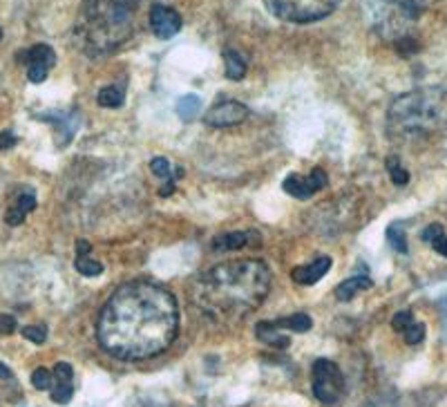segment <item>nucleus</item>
I'll use <instances>...</instances> for the list:
<instances>
[{
    "label": "nucleus",
    "instance_id": "nucleus-1",
    "mask_svg": "<svg viewBox=\"0 0 447 407\" xmlns=\"http://www.w3.org/2000/svg\"><path fill=\"white\" fill-rule=\"evenodd\" d=\"M179 329L175 295L153 282L119 286L101 311L97 338L119 360H146L173 345Z\"/></svg>",
    "mask_w": 447,
    "mask_h": 407
},
{
    "label": "nucleus",
    "instance_id": "nucleus-2",
    "mask_svg": "<svg viewBox=\"0 0 447 407\" xmlns=\"http://www.w3.org/2000/svg\"><path fill=\"white\" fill-rule=\"evenodd\" d=\"M271 289V271L262 260H231L199 273L190 298L213 318L235 320L262 304Z\"/></svg>",
    "mask_w": 447,
    "mask_h": 407
},
{
    "label": "nucleus",
    "instance_id": "nucleus-3",
    "mask_svg": "<svg viewBox=\"0 0 447 407\" xmlns=\"http://www.w3.org/2000/svg\"><path fill=\"white\" fill-rule=\"evenodd\" d=\"M143 0H83L74 38L90 56H105L121 47L137 27Z\"/></svg>",
    "mask_w": 447,
    "mask_h": 407
},
{
    "label": "nucleus",
    "instance_id": "nucleus-4",
    "mask_svg": "<svg viewBox=\"0 0 447 407\" xmlns=\"http://www.w3.org/2000/svg\"><path fill=\"white\" fill-rule=\"evenodd\" d=\"M389 130L429 134L447 128V88H420L398 97L389 108Z\"/></svg>",
    "mask_w": 447,
    "mask_h": 407
},
{
    "label": "nucleus",
    "instance_id": "nucleus-5",
    "mask_svg": "<svg viewBox=\"0 0 447 407\" xmlns=\"http://www.w3.org/2000/svg\"><path fill=\"white\" fill-rule=\"evenodd\" d=\"M264 5L275 18L302 25L327 18L340 0H264Z\"/></svg>",
    "mask_w": 447,
    "mask_h": 407
},
{
    "label": "nucleus",
    "instance_id": "nucleus-6",
    "mask_svg": "<svg viewBox=\"0 0 447 407\" xmlns=\"http://www.w3.org/2000/svg\"><path fill=\"white\" fill-rule=\"evenodd\" d=\"M311 387L322 405H335L344 394V376L333 360L318 358L311 369Z\"/></svg>",
    "mask_w": 447,
    "mask_h": 407
},
{
    "label": "nucleus",
    "instance_id": "nucleus-7",
    "mask_svg": "<svg viewBox=\"0 0 447 407\" xmlns=\"http://www.w3.org/2000/svg\"><path fill=\"white\" fill-rule=\"evenodd\" d=\"M329 184V177L322 168H314L307 177L305 175H298V173H291L286 180L282 182V188L291 195L295 199H309L311 195H316L318 190H322L324 186Z\"/></svg>",
    "mask_w": 447,
    "mask_h": 407
},
{
    "label": "nucleus",
    "instance_id": "nucleus-8",
    "mask_svg": "<svg viewBox=\"0 0 447 407\" xmlns=\"http://www.w3.org/2000/svg\"><path fill=\"white\" fill-rule=\"evenodd\" d=\"M23 58H25L23 63L27 65V79L31 83H43L47 79L49 70H52L54 63H56L54 49L49 45H43V43L29 47L27 52L23 54Z\"/></svg>",
    "mask_w": 447,
    "mask_h": 407
},
{
    "label": "nucleus",
    "instance_id": "nucleus-9",
    "mask_svg": "<svg viewBox=\"0 0 447 407\" xmlns=\"http://www.w3.org/2000/svg\"><path fill=\"white\" fill-rule=\"evenodd\" d=\"M248 116L246 106H242L240 101H219L208 110L206 123L210 128H231V125L242 123Z\"/></svg>",
    "mask_w": 447,
    "mask_h": 407
},
{
    "label": "nucleus",
    "instance_id": "nucleus-10",
    "mask_svg": "<svg viewBox=\"0 0 447 407\" xmlns=\"http://www.w3.org/2000/svg\"><path fill=\"white\" fill-rule=\"evenodd\" d=\"M181 16L173 7H166V5H153L150 7V27H153L155 36L168 40L179 34L181 29Z\"/></svg>",
    "mask_w": 447,
    "mask_h": 407
},
{
    "label": "nucleus",
    "instance_id": "nucleus-11",
    "mask_svg": "<svg viewBox=\"0 0 447 407\" xmlns=\"http://www.w3.org/2000/svg\"><path fill=\"white\" fill-rule=\"evenodd\" d=\"M54 385H52V401L58 405H67L74 396V369L70 362H56L54 367Z\"/></svg>",
    "mask_w": 447,
    "mask_h": 407
},
{
    "label": "nucleus",
    "instance_id": "nucleus-12",
    "mask_svg": "<svg viewBox=\"0 0 447 407\" xmlns=\"http://www.w3.org/2000/svg\"><path fill=\"white\" fill-rule=\"evenodd\" d=\"M329 269H331V258L320 256V258H316L314 262H309V264H305V267L293 269L291 271V278L298 284L309 286V284H316L318 280H322V275L327 273Z\"/></svg>",
    "mask_w": 447,
    "mask_h": 407
},
{
    "label": "nucleus",
    "instance_id": "nucleus-13",
    "mask_svg": "<svg viewBox=\"0 0 447 407\" xmlns=\"http://www.w3.org/2000/svg\"><path fill=\"white\" fill-rule=\"evenodd\" d=\"M36 208V195L34 193H23L18 199H16L10 208H7L5 213V222L10 226H18L25 222V217H27L31 210Z\"/></svg>",
    "mask_w": 447,
    "mask_h": 407
},
{
    "label": "nucleus",
    "instance_id": "nucleus-14",
    "mask_svg": "<svg viewBox=\"0 0 447 407\" xmlns=\"http://www.w3.org/2000/svg\"><path fill=\"white\" fill-rule=\"evenodd\" d=\"M255 334H257L259 341L275 347V349H286V347L291 345V338L286 336L275 322H259V325L255 327Z\"/></svg>",
    "mask_w": 447,
    "mask_h": 407
},
{
    "label": "nucleus",
    "instance_id": "nucleus-15",
    "mask_svg": "<svg viewBox=\"0 0 447 407\" xmlns=\"http://www.w3.org/2000/svg\"><path fill=\"white\" fill-rule=\"evenodd\" d=\"M371 284L374 282H371L367 275H351L335 286V298H338L340 302H349L351 298H356L360 291L371 289Z\"/></svg>",
    "mask_w": 447,
    "mask_h": 407
},
{
    "label": "nucleus",
    "instance_id": "nucleus-16",
    "mask_svg": "<svg viewBox=\"0 0 447 407\" xmlns=\"http://www.w3.org/2000/svg\"><path fill=\"white\" fill-rule=\"evenodd\" d=\"M45 119H49V121H54L56 123V132H58V137H56V146H67V143L72 141L74 137V130L79 128V116L77 114H47Z\"/></svg>",
    "mask_w": 447,
    "mask_h": 407
},
{
    "label": "nucleus",
    "instance_id": "nucleus-17",
    "mask_svg": "<svg viewBox=\"0 0 447 407\" xmlns=\"http://www.w3.org/2000/svg\"><path fill=\"white\" fill-rule=\"evenodd\" d=\"M224 70L231 81H242L246 74V61L238 49H226L224 52Z\"/></svg>",
    "mask_w": 447,
    "mask_h": 407
},
{
    "label": "nucleus",
    "instance_id": "nucleus-18",
    "mask_svg": "<svg viewBox=\"0 0 447 407\" xmlns=\"http://www.w3.org/2000/svg\"><path fill=\"white\" fill-rule=\"evenodd\" d=\"M248 235L251 233H226V235H217L213 240V247L217 251H240L244 247H248Z\"/></svg>",
    "mask_w": 447,
    "mask_h": 407
},
{
    "label": "nucleus",
    "instance_id": "nucleus-19",
    "mask_svg": "<svg viewBox=\"0 0 447 407\" xmlns=\"http://www.w3.org/2000/svg\"><path fill=\"white\" fill-rule=\"evenodd\" d=\"M275 325L282 329V332H295V334H307L311 329V318L307 313H293L289 318H282V320H275Z\"/></svg>",
    "mask_w": 447,
    "mask_h": 407
},
{
    "label": "nucleus",
    "instance_id": "nucleus-20",
    "mask_svg": "<svg viewBox=\"0 0 447 407\" xmlns=\"http://www.w3.org/2000/svg\"><path fill=\"white\" fill-rule=\"evenodd\" d=\"M201 110V99L195 97V95H188L183 97L179 103H177V114H179L183 121H192Z\"/></svg>",
    "mask_w": 447,
    "mask_h": 407
},
{
    "label": "nucleus",
    "instance_id": "nucleus-21",
    "mask_svg": "<svg viewBox=\"0 0 447 407\" xmlns=\"http://www.w3.org/2000/svg\"><path fill=\"white\" fill-rule=\"evenodd\" d=\"M97 101H99L101 108H121L123 106V92L119 88H114V86L101 88Z\"/></svg>",
    "mask_w": 447,
    "mask_h": 407
},
{
    "label": "nucleus",
    "instance_id": "nucleus-22",
    "mask_svg": "<svg viewBox=\"0 0 447 407\" xmlns=\"http://www.w3.org/2000/svg\"><path fill=\"white\" fill-rule=\"evenodd\" d=\"M387 240H389L394 251L407 253V235H405V226L400 222H396V224H392L389 228H387Z\"/></svg>",
    "mask_w": 447,
    "mask_h": 407
},
{
    "label": "nucleus",
    "instance_id": "nucleus-23",
    "mask_svg": "<svg viewBox=\"0 0 447 407\" xmlns=\"http://www.w3.org/2000/svg\"><path fill=\"white\" fill-rule=\"evenodd\" d=\"M74 269L79 271L81 275H86V278H97L103 273V264L97 260H90L88 256L86 258H77V262H74Z\"/></svg>",
    "mask_w": 447,
    "mask_h": 407
},
{
    "label": "nucleus",
    "instance_id": "nucleus-24",
    "mask_svg": "<svg viewBox=\"0 0 447 407\" xmlns=\"http://www.w3.org/2000/svg\"><path fill=\"white\" fill-rule=\"evenodd\" d=\"M387 171H389V177H392V182L396 186H405V184L409 182V173L405 171V168L400 166V161L396 159V157L387 159Z\"/></svg>",
    "mask_w": 447,
    "mask_h": 407
},
{
    "label": "nucleus",
    "instance_id": "nucleus-25",
    "mask_svg": "<svg viewBox=\"0 0 447 407\" xmlns=\"http://www.w3.org/2000/svg\"><path fill=\"white\" fill-rule=\"evenodd\" d=\"M31 383H34V387H36V389H40V392H45V389H52L54 374H52V371H47L45 367H38V369H34Z\"/></svg>",
    "mask_w": 447,
    "mask_h": 407
},
{
    "label": "nucleus",
    "instance_id": "nucleus-26",
    "mask_svg": "<svg viewBox=\"0 0 447 407\" xmlns=\"http://www.w3.org/2000/svg\"><path fill=\"white\" fill-rule=\"evenodd\" d=\"M23 338H27L29 343H36V345H43L47 341V329L43 325H29V327H23L21 329Z\"/></svg>",
    "mask_w": 447,
    "mask_h": 407
},
{
    "label": "nucleus",
    "instance_id": "nucleus-27",
    "mask_svg": "<svg viewBox=\"0 0 447 407\" xmlns=\"http://www.w3.org/2000/svg\"><path fill=\"white\" fill-rule=\"evenodd\" d=\"M403 336H405V343H407V345L423 343V338H425V325H420V322H411V325L403 332Z\"/></svg>",
    "mask_w": 447,
    "mask_h": 407
},
{
    "label": "nucleus",
    "instance_id": "nucleus-28",
    "mask_svg": "<svg viewBox=\"0 0 447 407\" xmlns=\"http://www.w3.org/2000/svg\"><path fill=\"white\" fill-rule=\"evenodd\" d=\"M150 171H153L157 177H162V180H170V177H173L170 161L164 159V157H155L153 161H150Z\"/></svg>",
    "mask_w": 447,
    "mask_h": 407
},
{
    "label": "nucleus",
    "instance_id": "nucleus-29",
    "mask_svg": "<svg viewBox=\"0 0 447 407\" xmlns=\"http://www.w3.org/2000/svg\"><path fill=\"white\" fill-rule=\"evenodd\" d=\"M411 322H414V313L411 311H398L396 313V316L392 318V327L396 329V332H405V329H407Z\"/></svg>",
    "mask_w": 447,
    "mask_h": 407
},
{
    "label": "nucleus",
    "instance_id": "nucleus-30",
    "mask_svg": "<svg viewBox=\"0 0 447 407\" xmlns=\"http://www.w3.org/2000/svg\"><path fill=\"white\" fill-rule=\"evenodd\" d=\"M18 325H16V318L10 316V313H3L0 316V334H14Z\"/></svg>",
    "mask_w": 447,
    "mask_h": 407
},
{
    "label": "nucleus",
    "instance_id": "nucleus-31",
    "mask_svg": "<svg viewBox=\"0 0 447 407\" xmlns=\"http://www.w3.org/2000/svg\"><path fill=\"white\" fill-rule=\"evenodd\" d=\"M445 231H443V226L441 224H429L425 231H423V240L427 242V244H432L436 237H441Z\"/></svg>",
    "mask_w": 447,
    "mask_h": 407
},
{
    "label": "nucleus",
    "instance_id": "nucleus-32",
    "mask_svg": "<svg viewBox=\"0 0 447 407\" xmlns=\"http://www.w3.org/2000/svg\"><path fill=\"white\" fill-rule=\"evenodd\" d=\"M16 134L12 130H5V132H0V150H10L12 146H16Z\"/></svg>",
    "mask_w": 447,
    "mask_h": 407
},
{
    "label": "nucleus",
    "instance_id": "nucleus-33",
    "mask_svg": "<svg viewBox=\"0 0 447 407\" xmlns=\"http://www.w3.org/2000/svg\"><path fill=\"white\" fill-rule=\"evenodd\" d=\"M432 247H434L436 253H441L443 258H447V237H445V233L441 237H436V240L432 242Z\"/></svg>",
    "mask_w": 447,
    "mask_h": 407
},
{
    "label": "nucleus",
    "instance_id": "nucleus-34",
    "mask_svg": "<svg viewBox=\"0 0 447 407\" xmlns=\"http://www.w3.org/2000/svg\"><path fill=\"white\" fill-rule=\"evenodd\" d=\"M90 251H92V247H90L88 240H77V256L79 258H86Z\"/></svg>",
    "mask_w": 447,
    "mask_h": 407
},
{
    "label": "nucleus",
    "instance_id": "nucleus-35",
    "mask_svg": "<svg viewBox=\"0 0 447 407\" xmlns=\"http://www.w3.org/2000/svg\"><path fill=\"white\" fill-rule=\"evenodd\" d=\"M175 188H177V186H175V180H168V182L164 184V188L159 190V195H162V197H168V195H173V193H175Z\"/></svg>",
    "mask_w": 447,
    "mask_h": 407
},
{
    "label": "nucleus",
    "instance_id": "nucleus-36",
    "mask_svg": "<svg viewBox=\"0 0 447 407\" xmlns=\"http://www.w3.org/2000/svg\"><path fill=\"white\" fill-rule=\"evenodd\" d=\"M0 378H12L10 367H7V365H3V362H0Z\"/></svg>",
    "mask_w": 447,
    "mask_h": 407
},
{
    "label": "nucleus",
    "instance_id": "nucleus-37",
    "mask_svg": "<svg viewBox=\"0 0 447 407\" xmlns=\"http://www.w3.org/2000/svg\"><path fill=\"white\" fill-rule=\"evenodd\" d=\"M0 38H3V29H0Z\"/></svg>",
    "mask_w": 447,
    "mask_h": 407
}]
</instances>
